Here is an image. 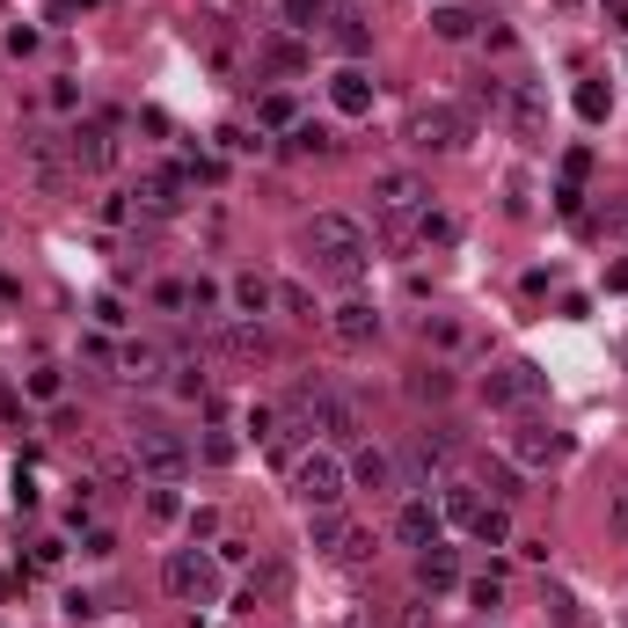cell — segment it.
Returning a JSON list of instances; mask_svg holds the SVG:
<instances>
[{"instance_id": "cell-1", "label": "cell", "mask_w": 628, "mask_h": 628, "mask_svg": "<svg viewBox=\"0 0 628 628\" xmlns=\"http://www.w3.org/2000/svg\"><path fill=\"white\" fill-rule=\"evenodd\" d=\"M300 249H307L314 278H322V286H343V292H359L365 270H373V234H365L351 213H314Z\"/></svg>"}, {"instance_id": "cell-2", "label": "cell", "mask_w": 628, "mask_h": 628, "mask_svg": "<svg viewBox=\"0 0 628 628\" xmlns=\"http://www.w3.org/2000/svg\"><path fill=\"white\" fill-rule=\"evenodd\" d=\"M373 227H381L387 242H402V234H416V219L432 213V183L416 169H381L373 176Z\"/></svg>"}, {"instance_id": "cell-3", "label": "cell", "mask_w": 628, "mask_h": 628, "mask_svg": "<svg viewBox=\"0 0 628 628\" xmlns=\"http://www.w3.org/2000/svg\"><path fill=\"white\" fill-rule=\"evenodd\" d=\"M286 490H292V505H300V511H337L343 497H351V460L329 454V446H307V454L292 460Z\"/></svg>"}, {"instance_id": "cell-4", "label": "cell", "mask_w": 628, "mask_h": 628, "mask_svg": "<svg viewBox=\"0 0 628 628\" xmlns=\"http://www.w3.org/2000/svg\"><path fill=\"white\" fill-rule=\"evenodd\" d=\"M161 592H169L176 606H219L227 563L205 556V548H169V556H161Z\"/></svg>"}, {"instance_id": "cell-5", "label": "cell", "mask_w": 628, "mask_h": 628, "mask_svg": "<svg viewBox=\"0 0 628 628\" xmlns=\"http://www.w3.org/2000/svg\"><path fill=\"white\" fill-rule=\"evenodd\" d=\"M483 402L490 410H511V416H527L548 402V373L533 359H505V365H490L483 373Z\"/></svg>"}, {"instance_id": "cell-6", "label": "cell", "mask_w": 628, "mask_h": 628, "mask_svg": "<svg viewBox=\"0 0 628 628\" xmlns=\"http://www.w3.org/2000/svg\"><path fill=\"white\" fill-rule=\"evenodd\" d=\"M468 140H475V118H468L460 102H416L410 110V146L416 154H460Z\"/></svg>"}, {"instance_id": "cell-7", "label": "cell", "mask_w": 628, "mask_h": 628, "mask_svg": "<svg viewBox=\"0 0 628 628\" xmlns=\"http://www.w3.org/2000/svg\"><path fill=\"white\" fill-rule=\"evenodd\" d=\"M132 468H140L146 483H176L191 468V438L169 432V424H140L132 432Z\"/></svg>"}, {"instance_id": "cell-8", "label": "cell", "mask_w": 628, "mask_h": 628, "mask_svg": "<svg viewBox=\"0 0 628 628\" xmlns=\"http://www.w3.org/2000/svg\"><path fill=\"white\" fill-rule=\"evenodd\" d=\"M67 161L73 176H110L118 169V124L102 118V124H73L67 132Z\"/></svg>"}, {"instance_id": "cell-9", "label": "cell", "mask_w": 628, "mask_h": 628, "mask_svg": "<svg viewBox=\"0 0 628 628\" xmlns=\"http://www.w3.org/2000/svg\"><path fill=\"white\" fill-rule=\"evenodd\" d=\"M322 322H329V337H337L343 351H373V343H381V329H387L381 307H373V300H359V292H351L343 307H329Z\"/></svg>"}, {"instance_id": "cell-10", "label": "cell", "mask_w": 628, "mask_h": 628, "mask_svg": "<svg viewBox=\"0 0 628 628\" xmlns=\"http://www.w3.org/2000/svg\"><path fill=\"white\" fill-rule=\"evenodd\" d=\"M505 124H511V140H519V146H541V140H548V96H541L533 81H511V88H505Z\"/></svg>"}, {"instance_id": "cell-11", "label": "cell", "mask_w": 628, "mask_h": 628, "mask_svg": "<svg viewBox=\"0 0 628 628\" xmlns=\"http://www.w3.org/2000/svg\"><path fill=\"white\" fill-rule=\"evenodd\" d=\"M23 161L29 176H37V191H67V140H51V132H37V124H23Z\"/></svg>"}, {"instance_id": "cell-12", "label": "cell", "mask_w": 628, "mask_h": 628, "mask_svg": "<svg viewBox=\"0 0 628 628\" xmlns=\"http://www.w3.org/2000/svg\"><path fill=\"white\" fill-rule=\"evenodd\" d=\"M570 454V438L556 432V424H541V416H519V432H511V460H519V468H548V460H563Z\"/></svg>"}, {"instance_id": "cell-13", "label": "cell", "mask_w": 628, "mask_h": 628, "mask_svg": "<svg viewBox=\"0 0 628 628\" xmlns=\"http://www.w3.org/2000/svg\"><path fill=\"white\" fill-rule=\"evenodd\" d=\"M307 541H314V548H322L329 563H359V556H365L359 527H351L343 511H307Z\"/></svg>"}, {"instance_id": "cell-14", "label": "cell", "mask_w": 628, "mask_h": 628, "mask_svg": "<svg viewBox=\"0 0 628 628\" xmlns=\"http://www.w3.org/2000/svg\"><path fill=\"white\" fill-rule=\"evenodd\" d=\"M395 541L416 548V556H424L432 541H446V519H438L432 497H402V505H395Z\"/></svg>"}, {"instance_id": "cell-15", "label": "cell", "mask_w": 628, "mask_h": 628, "mask_svg": "<svg viewBox=\"0 0 628 628\" xmlns=\"http://www.w3.org/2000/svg\"><path fill=\"white\" fill-rule=\"evenodd\" d=\"M351 490H373V497H395V490H402V460L387 454V446H373V438H365L359 454H351Z\"/></svg>"}, {"instance_id": "cell-16", "label": "cell", "mask_w": 628, "mask_h": 628, "mask_svg": "<svg viewBox=\"0 0 628 628\" xmlns=\"http://www.w3.org/2000/svg\"><path fill=\"white\" fill-rule=\"evenodd\" d=\"M183 191H191V176L161 169V176H140V191H132V197H140L146 219H176V213H183Z\"/></svg>"}, {"instance_id": "cell-17", "label": "cell", "mask_w": 628, "mask_h": 628, "mask_svg": "<svg viewBox=\"0 0 628 628\" xmlns=\"http://www.w3.org/2000/svg\"><path fill=\"white\" fill-rule=\"evenodd\" d=\"M227 307L242 314V322H264V314L278 307V286H270L264 270H234V278H227Z\"/></svg>"}, {"instance_id": "cell-18", "label": "cell", "mask_w": 628, "mask_h": 628, "mask_svg": "<svg viewBox=\"0 0 628 628\" xmlns=\"http://www.w3.org/2000/svg\"><path fill=\"white\" fill-rule=\"evenodd\" d=\"M219 351H227L234 365H264V359H278V343L264 337V322H227V329H219Z\"/></svg>"}, {"instance_id": "cell-19", "label": "cell", "mask_w": 628, "mask_h": 628, "mask_svg": "<svg viewBox=\"0 0 628 628\" xmlns=\"http://www.w3.org/2000/svg\"><path fill=\"white\" fill-rule=\"evenodd\" d=\"M329 102H337V118H365V110H373V73L365 67H337L329 73Z\"/></svg>"}, {"instance_id": "cell-20", "label": "cell", "mask_w": 628, "mask_h": 628, "mask_svg": "<svg viewBox=\"0 0 628 628\" xmlns=\"http://www.w3.org/2000/svg\"><path fill=\"white\" fill-rule=\"evenodd\" d=\"M475 511H483V490L468 483V475H446V483H438V519H446V527H475Z\"/></svg>"}, {"instance_id": "cell-21", "label": "cell", "mask_w": 628, "mask_h": 628, "mask_svg": "<svg viewBox=\"0 0 628 628\" xmlns=\"http://www.w3.org/2000/svg\"><path fill=\"white\" fill-rule=\"evenodd\" d=\"M256 67H270V73H300V67H307V45H300V29H270V37H256Z\"/></svg>"}, {"instance_id": "cell-22", "label": "cell", "mask_w": 628, "mask_h": 628, "mask_svg": "<svg viewBox=\"0 0 628 628\" xmlns=\"http://www.w3.org/2000/svg\"><path fill=\"white\" fill-rule=\"evenodd\" d=\"M446 460H454V438L438 432V424H424V432L402 446V468H410V475H432V468H446Z\"/></svg>"}, {"instance_id": "cell-23", "label": "cell", "mask_w": 628, "mask_h": 628, "mask_svg": "<svg viewBox=\"0 0 628 628\" xmlns=\"http://www.w3.org/2000/svg\"><path fill=\"white\" fill-rule=\"evenodd\" d=\"M416 584H424V592H454L460 584V556L446 548V541H432V548L416 556Z\"/></svg>"}, {"instance_id": "cell-24", "label": "cell", "mask_w": 628, "mask_h": 628, "mask_svg": "<svg viewBox=\"0 0 628 628\" xmlns=\"http://www.w3.org/2000/svg\"><path fill=\"white\" fill-rule=\"evenodd\" d=\"M286 154H300V161H329V154H337V132L314 124V118H300V124H286Z\"/></svg>"}, {"instance_id": "cell-25", "label": "cell", "mask_w": 628, "mask_h": 628, "mask_svg": "<svg viewBox=\"0 0 628 628\" xmlns=\"http://www.w3.org/2000/svg\"><path fill=\"white\" fill-rule=\"evenodd\" d=\"M329 45H337L343 59H359V51L373 45V29H365V15H359V8H329Z\"/></svg>"}, {"instance_id": "cell-26", "label": "cell", "mask_w": 628, "mask_h": 628, "mask_svg": "<svg viewBox=\"0 0 628 628\" xmlns=\"http://www.w3.org/2000/svg\"><path fill=\"white\" fill-rule=\"evenodd\" d=\"M140 519H146V527H176V519H183L176 483H146V490H140Z\"/></svg>"}, {"instance_id": "cell-27", "label": "cell", "mask_w": 628, "mask_h": 628, "mask_svg": "<svg viewBox=\"0 0 628 628\" xmlns=\"http://www.w3.org/2000/svg\"><path fill=\"white\" fill-rule=\"evenodd\" d=\"M475 541H483V548H511V505H497V497H490L483 511H475Z\"/></svg>"}, {"instance_id": "cell-28", "label": "cell", "mask_w": 628, "mask_h": 628, "mask_svg": "<svg viewBox=\"0 0 628 628\" xmlns=\"http://www.w3.org/2000/svg\"><path fill=\"white\" fill-rule=\"evenodd\" d=\"M432 37H438V45H468V37H475V15H468L460 0H446V8L432 15Z\"/></svg>"}, {"instance_id": "cell-29", "label": "cell", "mask_w": 628, "mask_h": 628, "mask_svg": "<svg viewBox=\"0 0 628 628\" xmlns=\"http://www.w3.org/2000/svg\"><path fill=\"white\" fill-rule=\"evenodd\" d=\"M118 365H124V381H140V387H154V381H161V351H154V343H124V351H118Z\"/></svg>"}, {"instance_id": "cell-30", "label": "cell", "mask_w": 628, "mask_h": 628, "mask_svg": "<svg viewBox=\"0 0 628 628\" xmlns=\"http://www.w3.org/2000/svg\"><path fill=\"white\" fill-rule=\"evenodd\" d=\"M278 15H286V29H300V37H307V29L329 23V0H278Z\"/></svg>"}, {"instance_id": "cell-31", "label": "cell", "mask_w": 628, "mask_h": 628, "mask_svg": "<svg viewBox=\"0 0 628 628\" xmlns=\"http://www.w3.org/2000/svg\"><path fill=\"white\" fill-rule=\"evenodd\" d=\"M23 395H29V402H59V395H67V373H59V365H29Z\"/></svg>"}, {"instance_id": "cell-32", "label": "cell", "mask_w": 628, "mask_h": 628, "mask_svg": "<svg viewBox=\"0 0 628 628\" xmlns=\"http://www.w3.org/2000/svg\"><path fill=\"white\" fill-rule=\"evenodd\" d=\"M410 395L416 402H446V395H454V373H446V365H424V373H410Z\"/></svg>"}, {"instance_id": "cell-33", "label": "cell", "mask_w": 628, "mask_h": 628, "mask_svg": "<svg viewBox=\"0 0 628 628\" xmlns=\"http://www.w3.org/2000/svg\"><path fill=\"white\" fill-rule=\"evenodd\" d=\"M606 110H614V88L584 81V88H578V118H584V124H606Z\"/></svg>"}, {"instance_id": "cell-34", "label": "cell", "mask_w": 628, "mask_h": 628, "mask_svg": "<svg viewBox=\"0 0 628 628\" xmlns=\"http://www.w3.org/2000/svg\"><path fill=\"white\" fill-rule=\"evenodd\" d=\"M606 533H614V548H628V483L606 490Z\"/></svg>"}, {"instance_id": "cell-35", "label": "cell", "mask_w": 628, "mask_h": 628, "mask_svg": "<svg viewBox=\"0 0 628 628\" xmlns=\"http://www.w3.org/2000/svg\"><path fill=\"white\" fill-rule=\"evenodd\" d=\"M197 454H205V460H213V468H227V460H234V454H242V438H234V432H219V424H213V432H205V438H197Z\"/></svg>"}, {"instance_id": "cell-36", "label": "cell", "mask_w": 628, "mask_h": 628, "mask_svg": "<svg viewBox=\"0 0 628 628\" xmlns=\"http://www.w3.org/2000/svg\"><path fill=\"white\" fill-rule=\"evenodd\" d=\"M490 490H497V505H519V497H527V483H519V468H505V460L490 468Z\"/></svg>"}, {"instance_id": "cell-37", "label": "cell", "mask_w": 628, "mask_h": 628, "mask_svg": "<svg viewBox=\"0 0 628 628\" xmlns=\"http://www.w3.org/2000/svg\"><path fill=\"white\" fill-rule=\"evenodd\" d=\"M219 146H227V154H264V132H242V124H219Z\"/></svg>"}, {"instance_id": "cell-38", "label": "cell", "mask_w": 628, "mask_h": 628, "mask_svg": "<svg viewBox=\"0 0 628 628\" xmlns=\"http://www.w3.org/2000/svg\"><path fill=\"white\" fill-rule=\"evenodd\" d=\"M468 600H475V606H497V600H505V570H490V578H468Z\"/></svg>"}, {"instance_id": "cell-39", "label": "cell", "mask_w": 628, "mask_h": 628, "mask_svg": "<svg viewBox=\"0 0 628 628\" xmlns=\"http://www.w3.org/2000/svg\"><path fill=\"white\" fill-rule=\"evenodd\" d=\"M219 300H227V286H219V278H191V307L219 314Z\"/></svg>"}, {"instance_id": "cell-40", "label": "cell", "mask_w": 628, "mask_h": 628, "mask_svg": "<svg viewBox=\"0 0 628 628\" xmlns=\"http://www.w3.org/2000/svg\"><path fill=\"white\" fill-rule=\"evenodd\" d=\"M278 307H286V314H300V322H314V314H322V307H314V300H307L300 286H278Z\"/></svg>"}, {"instance_id": "cell-41", "label": "cell", "mask_w": 628, "mask_h": 628, "mask_svg": "<svg viewBox=\"0 0 628 628\" xmlns=\"http://www.w3.org/2000/svg\"><path fill=\"white\" fill-rule=\"evenodd\" d=\"M424 343H446V351H454V343H460V329L446 322V314H424Z\"/></svg>"}, {"instance_id": "cell-42", "label": "cell", "mask_w": 628, "mask_h": 628, "mask_svg": "<svg viewBox=\"0 0 628 628\" xmlns=\"http://www.w3.org/2000/svg\"><path fill=\"white\" fill-rule=\"evenodd\" d=\"M176 395H205V365H191V359L176 365Z\"/></svg>"}, {"instance_id": "cell-43", "label": "cell", "mask_w": 628, "mask_h": 628, "mask_svg": "<svg viewBox=\"0 0 628 628\" xmlns=\"http://www.w3.org/2000/svg\"><path fill=\"white\" fill-rule=\"evenodd\" d=\"M37 45H45V37H37V29H29V23H15V29H8V51H15V59H29V51H37Z\"/></svg>"}, {"instance_id": "cell-44", "label": "cell", "mask_w": 628, "mask_h": 628, "mask_svg": "<svg viewBox=\"0 0 628 628\" xmlns=\"http://www.w3.org/2000/svg\"><path fill=\"white\" fill-rule=\"evenodd\" d=\"M88 556H118V533H110V527H88Z\"/></svg>"}, {"instance_id": "cell-45", "label": "cell", "mask_w": 628, "mask_h": 628, "mask_svg": "<svg viewBox=\"0 0 628 628\" xmlns=\"http://www.w3.org/2000/svg\"><path fill=\"white\" fill-rule=\"evenodd\" d=\"M264 124H300L292 118V96H264Z\"/></svg>"}, {"instance_id": "cell-46", "label": "cell", "mask_w": 628, "mask_h": 628, "mask_svg": "<svg viewBox=\"0 0 628 628\" xmlns=\"http://www.w3.org/2000/svg\"><path fill=\"white\" fill-rule=\"evenodd\" d=\"M96 219H102V227H124V219H132V205H124V197H102Z\"/></svg>"}, {"instance_id": "cell-47", "label": "cell", "mask_w": 628, "mask_h": 628, "mask_svg": "<svg viewBox=\"0 0 628 628\" xmlns=\"http://www.w3.org/2000/svg\"><path fill=\"white\" fill-rule=\"evenodd\" d=\"M96 322H102V329H124V307H118V300H110V292H102V300H96Z\"/></svg>"}, {"instance_id": "cell-48", "label": "cell", "mask_w": 628, "mask_h": 628, "mask_svg": "<svg viewBox=\"0 0 628 628\" xmlns=\"http://www.w3.org/2000/svg\"><path fill=\"white\" fill-rule=\"evenodd\" d=\"M15 511H37V483H29L23 468H15Z\"/></svg>"}, {"instance_id": "cell-49", "label": "cell", "mask_w": 628, "mask_h": 628, "mask_svg": "<svg viewBox=\"0 0 628 628\" xmlns=\"http://www.w3.org/2000/svg\"><path fill=\"white\" fill-rule=\"evenodd\" d=\"M219 533V511H191V541H213Z\"/></svg>"}, {"instance_id": "cell-50", "label": "cell", "mask_w": 628, "mask_h": 628, "mask_svg": "<svg viewBox=\"0 0 628 628\" xmlns=\"http://www.w3.org/2000/svg\"><path fill=\"white\" fill-rule=\"evenodd\" d=\"M402 628H432V606H424V600H410V606H402Z\"/></svg>"}, {"instance_id": "cell-51", "label": "cell", "mask_w": 628, "mask_h": 628, "mask_svg": "<svg viewBox=\"0 0 628 628\" xmlns=\"http://www.w3.org/2000/svg\"><path fill=\"white\" fill-rule=\"evenodd\" d=\"M600 8H606V15H614V29H621V37H628V0H600Z\"/></svg>"}, {"instance_id": "cell-52", "label": "cell", "mask_w": 628, "mask_h": 628, "mask_svg": "<svg viewBox=\"0 0 628 628\" xmlns=\"http://www.w3.org/2000/svg\"><path fill=\"white\" fill-rule=\"evenodd\" d=\"M606 286H614V292H628V264H621V270H606Z\"/></svg>"}, {"instance_id": "cell-53", "label": "cell", "mask_w": 628, "mask_h": 628, "mask_svg": "<svg viewBox=\"0 0 628 628\" xmlns=\"http://www.w3.org/2000/svg\"><path fill=\"white\" fill-rule=\"evenodd\" d=\"M343 628H373V621H365V614H351V621H343Z\"/></svg>"}]
</instances>
